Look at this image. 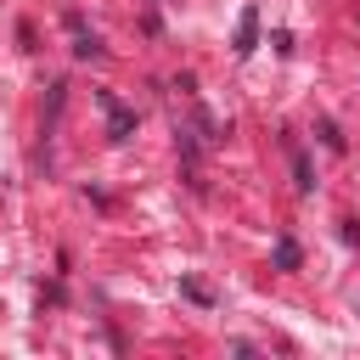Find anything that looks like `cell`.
<instances>
[{"instance_id": "cell-1", "label": "cell", "mask_w": 360, "mask_h": 360, "mask_svg": "<svg viewBox=\"0 0 360 360\" xmlns=\"http://www.w3.org/2000/svg\"><path fill=\"white\" fill-rule=\"evenodd\" d=\"M96 101L107 107V129H112V141H129V135H135V112H129L112 90H96Z\"/></svg>"}, {"instance_id": "cell-2", "label": "cell", "mask_w": 360, "mask_h": 360, "mask_svg": "<svg viewBox=\"0 0 360 360\" xmlns=\"http://www.w3.org/2000/svg\"><path fill=\"white\" fill-rule=\"evenodd\" d=\"M253 45H259V11L248 6L242 22H236V45H231V51H236V56H253Z\"/></svg>"}, {"instance_id": "cell-3", "label": "cell", "mask_w": 360, "mask_h": 360, "mask_svg": "<svg viewBox=\"0 0 360 360\" xmlns=\"http://www.w3.org/2000/svg\"><path fill=\"white\" fill-rule=\"evenodd\" d=\"M68 28H73V56H79V62L101 56V39H96V34H84V22H79V17H68Z\"/></svg>"}, {"instance_id": "cell-4", "label": "cell", "mask_w": 360, "mask_h": 360, "mask_svg": "<svg viewBox=\"0 0 360 360\" xmlns=\"http://www.w3.org/2000/svg\"><path fill=\"white\" fill-rule=\"evenodd\" d=\"M287 158H292V180H298V191H315V169H309V158L287 141Z\"/></svg>"}, {"instance_id": "cell-5", "label": "cell", "mask_w": 360, "mask_h": 360, "mask_svg": "<svg viewBox=\"0 0 360 360\" xmlns=\"http://www.w3.org/2000/svg\"><path fill=\"white\" fill-rule=\"evenodd\" d=\"M298 259H304L298 242L292 236H276V270H298Z\"/></svg>"}, {"instance_id": "cell-6", "label": "cell", "mask_w": 360, "mask_h": 360, "mask_svg": "<svg viewBox=\"0 0 360 360\" xmlns=\"http://www.w3.org/2000/svg\"><path fill=\"white\" fill-rule=\"evenodd\" d=\"M180 292H186V298H191V304H214V292H208V287H202V281H191V276H186V281H180Z\"/></svg>"}]
</instances>
